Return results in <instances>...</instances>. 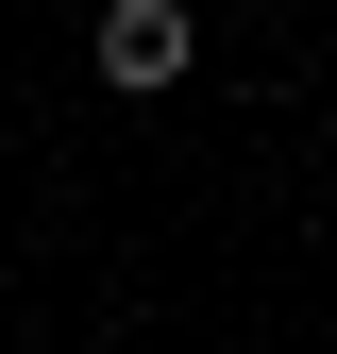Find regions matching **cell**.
<instances>
[{"label":"cell","instance_id":"cell-1","mask_svg":"<svg viewBox=\"0 0 337 354\" xmlns=\"http://www.w3.org/2000/svg\"><path fill=\"white\" fill-rule=\"evenodd\" d=\"M186 51H202L186 0H102V84H186Z\"/></svg>","mask_w":337,"mask_h":354}]
</instances>
